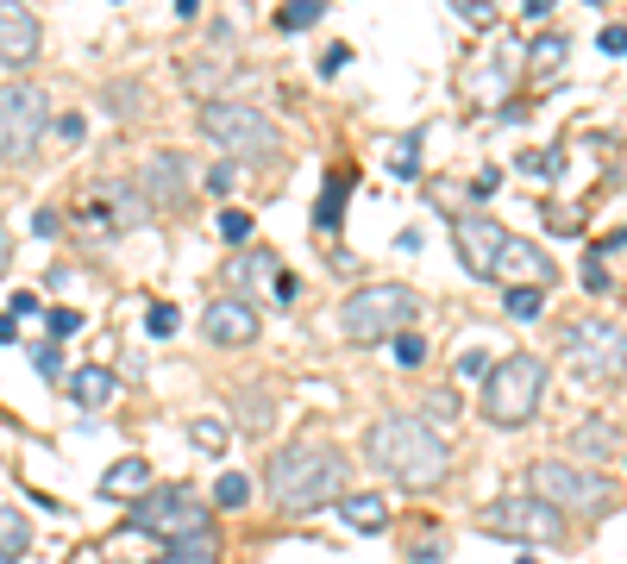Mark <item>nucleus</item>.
<instances>
[{
	"instance_id": "nucleus-1",
	"label": "nucleus",
	"mask_w": 627,
	"mask_h": 564,
	"mask_svg": "<svg viewBox=\"0 0 627 564\" xmlns=\"http://www.w3.org/2000/svg\"><path fill=\"white\" fill-rule=\"evenodd\" d=\"M364 458L402 489H433L452 470V445L439 427H427V414H383L364 433Z\"/></svg>"
},
{
	"instance_id": "nucleus-2",
	"label": "nucleus",
	"mask_w": 627,
	"mask_h": 564,
	"mask_svg": "<svg viewBox=\"0 0 627 564\" xmlns=\"http://www.w3.org/2000/svg\"><path fill=\"white\" fill-rule=\"evenodd\" d=\"M264 489L276 514H314L345 496V452L327 439H295V445H276L270 464H264Z\"/></svg>"
},
{
	"instance_id": "nucleus-3",
	"label": "nucleus",
	"mask_w": 627,
	"mask_h": 564,
	"mask_svg": "<svg viewBox=\"0 0 627 564\" xmlns=\"http://www.w3.org/2000/svg\"><path fill=\"white\" fill-rule=\"evenodd\" d=\"M546 402V358L533 351H508L483 370V389H477V408L490 427H527Z\"/></svg>"
},
{
	"instance_id": "nucleus-4",
	"label": "nucleus",
	"mask_w": 627,
	"mask_h": 564,
	"mask_svg": "<svg viewBox=\"0 0 627 564\" xmlns=\"http://www.w3.org/2000/svg\"><path fill=\"white\" fill-rule=\"evenodd\" d=\"M527 496H540L546 508L577 514V521H602V514L621 508V489L590 464H571V458H540L527 470Z\"/></svg>"
},
{
	"instance_id": "nucleus-5",
	"label": "nucleus",
	"mask_w": 627,
	"mask_h": 564,
	"mask_svg": "<svg viewBox=\"0 0 627 564\" xmlns=\"http://www.w3.org/2000/svg\"><path fill=\"white\" fill-rule=\"evenodd\" d=\"M201 138L220 145L226 163H258V170H276V163H283V138H276V126L258 107H245V101H220V94L201 101Z\"/></svg>"
},
{
	"instance_id": "nucleus-6",
	"label": "nucleus",
	"mask_w": 627,
	"mask_h": 564,
	"mask_svg": "<svg viewBox=\"0 0 627 564\" xmlns=\"http://www.w3.org/2000/svg\"><path fill=\"white\" fill-rule=\"evenodd\" d=\"M414 320H421V295H414L408 282H364L358 295H345L339 333L352 345H383V339L408 333Z\"/></svg>"
},
{
	"instance_id": "nucleus-7",
	"label": "nucleus",
	"mask_w": 627,
	"mask_h": 564,
	"mask_svg": "<svg viewBox=\"0 0 627 564\" xmlns=\"http://www.w3.org/2000/svg\"><path fill=\"white\" fill-rule=\"evenodd\" d=\"M565 358L584 383H627V326L609 314H577L565 326Z\"/></svg>"
},
{
	"instance_id": "nucleus-8",
	"label": "nucleus",
	"mask_w": 627,
	"mask_h": 564,
	"mask_svg": "<svg viewBox=\"0 0 627 564\" xmlns=\"http://www.w3.org/2000/svg\"><path fill=\"white\" fill-rule=\"evenodd\" d=\"M44 132H51V94H44L38 82H7L0 88V170L32 163Z\"/></svg>"
},
{
	"instance_id": "nucleus-9",
	"label": "nucleus",
	"mask_w": 627,
	"mask_h": 564,
	"mask_svg": "<svg viewBox=\"0 0 627 564\" xmlns=\"http://www.w3.org/2000/svg\"><path fill=\"white\" fill-rule=\"evenodd\" d=\"M126 527L138 533H157L170 546V539H195V533H214V514H207L201 496H189V489H145L132 508H126Z\"/></svg>"
},
{
	"instance_id": "nucleus-10",
	"label": "nucleus",
	"mask_w": 627,
	"mask_h": 564,
	"mask_svg": "<svg viewBox=\"0 0 627 564\" xmlns=\"http://www.w3.org/2000/svg\"><path fill=\"white\" fill-rule=\"evenodd\" d=\"M477 527L496 533V539H521V546H559L565 539V514L521 489V496H496L490 508H477Z\"/></svg>"
},
{
	"instance_id": "nucleus-11",
	"label": "nucleus",
	"mask_w": 627,
	"mask_h": 564,
	"mask_svg": "<svg viewBox=\"0 0 627 564\" xmlns=\"http://www.w3.org/2000/svg\"><path fill=\"white\" fill-rule=\"evenodd\" d=\"M189 182H195V170H189V157L182 151H157V157H145V170H138V201L151 207V214H170V207H189Z\"/></svg>"
},
{
	"instance_id": "nucleus-12",
	"label": "nucleus",
	"mask_w": 627,
	"mask_h": 564,
	"mask_svg": "<svg viewBox=\"0 0 627 564\" xmlns=\"http://www.w3.org/2000/svg\"><path fill=\"white\" fill-rule=\"evenodd\" d=\"M452 245H458V264L477 282H496V257L508 245V226H496L490 214H452Z\"/></svg>"
},
{
	"instance_id": "nucleus-13",
	"label": "nucleus",
	"mask_w": 627,
	"mask_h": 564,
	"mask_svg": "<svg viewBox=\"0 0 627 564\" xmlns=\"http://www.w3.org/2000/svg\"><path fill=\"white\" fill-rule=\"evenodd\" d=\"M258 308L239 295H220V301H207V314H201V339L207 345H220V351H245V345H258Z\"/></svg>"
},
{
	"instance_id": "nucleus-14",
	"label": "nucleus",
	"mask_w": 627,
	"mask_h": 564,
	"mask_svg": "<svg viewBox=\"0 0 627 564\" xmlns=\"http://www.w3.org/2000/svg\"><path fill=\"white\" fill-rule=\"evenodd\" d=\"M44 51V26L26 0H0V69H26Z\"/></svg>"
},
{
	"instance_id": "nucleus-15",
	"label": "nucleus",
	"mask_w": 627,
	"mask_h": 564,
	"mask_svg": "<svg viewBox=\"0 0 627 564\" xmlns=\"http://www.w3.org/2000/svg\"><path fill=\"white\" fill-rule=\"evenodd\" d=\"M226 282H232V295L239 301H276V282H283V257H276L270 245H245L239 257L226 264Z\"/></svg>"
},
{
	"instance_id": "nucleus-16",
	"label": "nucleus",
	"mask_w": 627,
	"mask_h": 564,
	"mask_svg": "<svg viewBox=\"0 0 627 564\" xmlns=\"http://www.w3.org/2000/svg\"><path fill=\"white\" fill-rule=\"evenodd\" d=\"M502 276H515L508 289H546L552 282V257L540 251V245H527V239H515L508 232V245H502V257H496V282Z\"/></svg>"
},
{
	"instance_id": "nucleus-17",
	"label": "nucleus",
	"mask_w": 627,
	"mask_h": 564,
	"mask_svg": "<svg viewBox=\"0 0 627 564\" xmlns=\"http://www.w3.org/2000/svg\"><path fill=\"white\" fill-rule=\"evenodd\" d=\"M565 445H571V464H602V458H615V452H627V439H621V427L615 420H602V414H590V420H577V427L565 433Z\"/></svg>"
},
{
	"instance_id": "nucleus-18",
	"label": "nucleus",
	"mask_w": 627,
	"mask_h": 564,
	"mask_svg": "<svg viewBox=\"0 0 627 564\" xmlns=\"http://www.w3.org/2000/svg\"><path fill=\"white\" fill-rule=\"evenodd\" d=\"M113 395H120V376H113L107 364H82L76 376H69V402L88 408V414H101Z\"/></svg>"
},
{
	"instance_id": "nucleus-19",
	"label": "nucleus",
	"mask_w": 627,
	"mask_h": 564,
	"mask_svg": "<svg viewBox=\"0 0 627 564\" xmlns=\"http://www.w3.org/2000/svg\"><path fill=\"white\" fill-rule=\"evenodd\" d=\"M145 489H151V464H145V458H120V464H107V477H101V496H107V502L145 496Z\"/></svg>"
},
{
	"instance_id": "nucleus-20",
	"label": "nucleus",
	"mask_w": 627,
	"mask_h": 564,
	"mask_svg": "<svg viewBox=\"0 0 627 564\" xmlns=\"http://www.w3.org/2000/svg\"><path fill=\"white\" fill-rule=\"evenodd\" d=\"M339 514H345V527H358V533H383V527H389V502L377 496V489H364V496H352V489H345V496H339Z\"/></svg>"
},
{
	"instance_id": "nucleus-21",
	"label": "nucleus",
	"mask_w": 627,
	"mask_h": 564,
	"mask_svg": "<svg viewBox=\"0 0 627 564\" xmlns=\"http://www.w3.org/2000/svg\"><path fill=\"white\" fill-rule=\"evenodd\" d=\"M345 188H352V170H333L327 182H320V201H314V226L327 232V239H339V220H345Z\"/></svg>"
},
{
	"instance_id": "nucleus-22",
	"label": "nucleus",
	"mask_w": 627,
	"mask_h": 564,
	"mask_svg": "<svg viewBox=\"0 0 627 564\" xmlns=\"http://www.w3.org/2000/svg\"><path fill=\"white\" fill-rule=\"evenodd\" d=\"M565 57H571V38L565 32L527 38V76H552V69H565Z\"/></svg>"
},
{
	"instance_id": "nucleus-23",
	"label": "nucleus",
	"mask_w": 627,
	"mask_h": 564,
	"mask_svg": "<svg viewBox=\"0 0 627 564\" xmlns=\"http://www.w3.org/2000/svg\"><path fill=\"white\" fill-rule=\"evenodd\" d=\"M157 564H220V539L214 533H195V539H170Z\"/></svg>"
},
{
	"instance_id": "nucleus-24",
	"label": "nucleus",
	"mask_w": 627,
	"mask_h": 564,
	"mask_svg": "<svg viewBox=\"0 0 627 564\" xmlns=\"http://www.w3.org/2000/svg\"><path fill=\"white\" fill-rule=\"evenodd\" d=\"M189 439H195V452L220 458L226 445H232V427H226V420H214V414H201V420H189Z\"/></svg>"
},
{
	"instance_id": "nucleus-25",
	"label": "nucleus",
	"mask_w": 627,
	"mask_h": 564,
	"mask_svg": "<svg viewBox=\"0 0 627 564\" xmlns=\"http://www.w3.org/2000/svg\"><path fill=\"white\" fill-rule=\"evenodd\" d=\"M320 13H327V0H283V7H276V26L283 32H308Z\"/></svg>"
},
{
	"instance_id": "nucleus-26",
	"label": "nucleus",
	"mask_w": 627,
	"mask_h": 564,
	"mask_svg": "<svg viewBox=\"0 0 627 564\" xmlns=\"http://www.w3.org/2000/svg\"><path fill=\"white\" fill-rule=\"evenodd\" d=\"M502 314L508 320H540L546 314V289H502Z\"/></svg>"
},
{
	"instance_id": "nucleus-27",
	"label": "nucleus",
	"mask_w": 627,
	"mask_h": 564,
	"mask_svg": "<svg viewBox=\"0 0 627 564\" xmlns=\"http://www.w3.org/2000/svg\"><path fill=\"white\" fill-rule=\"evenodd\" d=\"M26 546H32V527H26V514H19V508H0V552H7V558H19Z\"/></svg>"
},
{
	"instance_id": "nucleus-28",
	"label": "nucleus",
	"mask_w": 627,
	"mask_h": 564,
	"mask_svg": "<svg viewBox=\"0 0 627 564\" xmlns=\"http://www.w3.org/2000/svg\"><path fill=\"white\" fill-rule=\"evenodd\" d=\"M270 414H276L270 389H239V420H245L251 433H264V427H270Z\"/></svg>"
},
{
	"instance_id": "nucleus-29",
	"label": "nucleus",
	"mask_w": 627,
	"mask_h": 564,
	"mask_svg": "<svg viewBox=\"0 0 627 564\" xmlns=\"http://www.w3.org/2000/svg\"><path fill=\"white\" fill-rule=\"evenodd\" d=\"M408 564H446V533H439V527L414 533V546H408Z\"/></svg>"
},
{
	"instance_id": "nucleus-30",
	"label": "nucleus",
	"mask_w": 627,
	"mask_h": 564,
	"mask_svg": "<svg viewBox=\"0 0 627 564\" xmlns=\"http://www.w3.org/2000/svg\"><path fill=\"white\" fill-rule=\"evenodd\" d=\"M214 502H220V508H245V502H251V483L239 477V470H220V483H214Z\"/></svg>"
},
{
	"instance_id": "nucleus-31",
	"label": "nucleus",
	"mask_w": 627,
	"mask_h": 564,
	"mask_svg": "<svg viewBox=\"0 0 627 564\" xmlns=\"http://www.w3.org/2000/svg\"><path fill=\"white\" fill-rule=\"evenodd\" d=\"M559 163H565V151H521L515 170L521 176H559Z\"/></svg>"
},
{
	"instance_id": "nucleus-32",
	"label": "nucleus",
	"mask_w": 627,
	"mask_h": 564,
	"mask_svg": "<svg viewBox=\"0 0 627 564\" xmlns=\"http://www.w3.org/2000/svg\"><path fill=\"white\" fill-rule=\"evenodd\" d=\"M220 239L226 245H245L251 239V214H245V207H220Z\"/></svg>"
},
{
	"instance_id": "nucleus-33",
	"label": "nucleus",
	"mask_w": 627,
	"mask_h": 564,
	"mask_svg": "<svg viewBox=\"0 0 627 564\" xmlns=\"http://www.w3.org/2000/svg\"><path fill=\"white\" fill-rule=\"evenodd\" d=\"M396 364H402V370H414V364H427V339H421V333H414V326H408V333H396Z\"/></svg>"
},
{
	"instance_id": "nucleus-34",
	"label": "nucleus",
	"mask_w": 627,
	"mask_h": 564,
	"mask_svg": "<svg viewBox=\"0 0 627 564\" xmlns=\"http://www.w3.org/2000/svg\"><path fill=\"white\" fill-rule=\"evenodd\" d=\"M414 145H421V138H396V151H389V170H396V176H414V170H421V151H414Z\"/></svg>"
},
{
	"instance_id": "nucleus-35",
	"label": "nucleus",
	"mask_w": 627,
	"mask_h": 564,
	"mask_svg": "<svg viewBox=\"0 0 627 564\" xmlns=\"http://www.w3.org/2000/svg\"><path fill=\"white\" fill-rule=\"evenodd\" d=\"M176 326H182V314L170 308V301H157V308L145 314V333H151V339H170V333H176Z\"/></svg>"
},
{
	"instance_id": "nucleus-36",
	"label": "nucleus",
	"mask_w": 627,
	"mask_h": 564,
	"mask_svg": "<svg viewBox=\"0 0 627 564\" xmlns=\"http://www.w3.org/2000/svg\"><path fill=\"white\" fill-rule=\"evenodd\" d=\"M32 364H38V376H63V345H57V339L32 345Z\"/></svg>"
},
{
	"instance_id": "nucleus-37",
	"label": "nucleus",
	"mask_w": 627,
	"mask_h": 564,
	"mask_svg": "<svg viewBox=\"0 0 627 564\" xmlns=\"http://www.w3.org/2000/svg\"><path fill=\"white\" fill-rule=\"evenodd\" d=\"M82 333V314L76 308H51V339L63 345V339H76Z\"/></svg>"
},
{
	"instance_id": "nucleus-38",
	"label": "nucleus",
	"mask_w": 627,
	"mask_h": 564,
	"mask_svg": "<svg viewBox=\"0 0 627 564\" xmlns=\"http://www.w3.org/2000/svg\"><path fill=\"white\" fill-rule=\"evenodd\" d=\"M232 182H239V163H214V170H207V195H232Z\"/></svg>"
},
{
	"instance_id": "nucleus-39",
	"label": "nucleus",
	"mask_w": 627,
	"mask_h": 564,
	"mask_svg": "<svg viewBox=\"0 0 627 564\" xmlns=\"http://www.w3.org/2000/svg\"><path fill=\"white\" fill-rule=\"evenodd\" d=\"M107 107L113 113H138V82H113L107 88Z\"/></svg>"
},
{
	"instance_id": "nucleus-40",
	"label": "nucleus",
	"mask_w": 627,
	"mask_h": 564,
	"mask_svg": "<svg viewBox=\"0 0 627 564\" xmlns=\"http://www.w3.org/2000/svg\"><path fill=\"white\" fill-rule=\"evenodd\" d=\"M427 408H433L439 420H452V414H458L464 402H458V389H433V395H427Z\"/></svg>"
},
{
	"instance_id": "nucleus-41",
	"label": "nucleus",
	"mask_w": 627,
	"mask_h": 564,
	"mask_svg": "<svg viewBox=\"0 0 627 564\" xmlns=\"http://www.w3.org/2000/svg\"><path fill=\"white\" fill-rule=\"evenodd\" d=\"M458 13L471 19V26H490V19H496V7H490V0H458Z\"/></svg>"
},
{
	"instance_id": "nucleus-42",
	"label": "nucleus",
	"mask_w": 627,
	"mask_h": 564,
	"mask_svg": "<svg viewBox=\"0 0 627 564\" xmlns=\"http://www.w3.org/2000/svg\"><path fill=\"white\" fill-rule=\"evenodd\" d=\"M602 51H609V57H627V26H602Z\"/></svg>"
},
{
	"instance_id": "nucleus-43",
	"label": "nucleus",
	"mask_w": 627,
	"mask_h": 564,
	"mask_svg": "<svg viewBox=\"0 0 627 564\" xmlns=\"http://www.w3.org/2000/svg\"><path fill=\"white\" fill-rule=\"evenodd\" d=\"M458 370H464V376H483V370H490V351H483V345H477V351H464Z\"/></svg>"
},
{
	"instance_id": "nucleus-44",
	"label": "nucleus",
	"mask_w": 627,
	"mask_h": 564,
	"mask_svg": "<svg viewBox=\"0 0 627 564\" xmlns=\"http://www.w3.org/2000/svg\"><path fill=\"white\" fill-rule=\"evenodd\" d=\"M57 132L69 138V145H82V132H88V120H82V113H63V120H57Z\"/></svg>"
},
{
	"instance_id": "nucleus-45",
	"label": "nucleus",
	"mask_w": 627,
	"mask_h": 564,
	"mask_svg": "<svg viewBox=\"0 0 627 564\" xmlns=\"http://www.w3.org/2000/svg\"><path fill=\"white\" fill-rule=\"evenodd\" d=\"M345 63H352V51H345V44H333V51H327V57H320V76H339V69H345Z\"/></svg>"
},
{
	"instance_id": "nucleus-46",
	"label": "nucleus",
	"mask_w": 627,
	"mask_h": 564,
	"mask_svg": "<svg viewBox=\"0 0 627 564\" xmlns=\"http://www.w3.org/2000/svg\"><path fill=\"white\" fill-rule=\"evenodd\" d=\"M13 270V232H7V220H0V276Z\"/></svg>"
},
{
	"instance_id": "nucleus-47",
	"label": "nucleus",
	"mask_w": 627,
	"mask_h": 564,
	"mask_svg": "<svg viewBox=\"0 0 627 564\" xmlns=\"http://www.w3.org/2000/svg\"><path fill=\"white\" fill-rule=\"evenodd\" d=\"M32 232H38V239H51V232H57V214H51V207H38V220H32Z\"/></svg>"
},
{
	"instance_id": "nucleus-48",
	"label": "nucleus",
	"mask_w": 627,
	"mask_h": 564,
	"mask_svg": "<svg viewBox=\"0 0 627 564\" xmlns=\"http://www.w3.org/2000/svg\"><path fill=\"white\" fill-rule=\"evenodd\" d=\"M552 7H559V0H521V13H527V19H546Z\"/></svg>"
},
{
	"instance_id": "nucleus-49",
	"label": "nucleus",
	"mask_w": 627,
	"mask_h": 564,
	"mask_svg": "<svg viewBox=\"0 0 627 564\" xmlns=\"http://www.w3.org/2000/svg\"><path fill=\"white\" fill-rule=\"evenodd\" d=\"M19 339V326H13V314H0V345H13Z\"/></svg>"
},
{
	"instance_id": "nucleus-50",
	"label": "nucleus",
	"mask_w": 627,
	"mask_h": 564,
	"mask_svg": "<svg viewBox=\"0 0 627 564\" xmlns=\"http://www.w3.org/2000/svg\"><path fill=\"white\" fill-rule=\"evenodd\" d=\"M201 13V0H176V19H195Z\"/></svg>"
},
{
	"instance_id": "nucleus-51",
	"label": "nucleus",
	"mask_w": 627,
	"mask_h": 564,
	"mask_svg": "<svg viewBox=\"0 0 627 564\" xmlns=\"http://www.w3.org/2000/svg\"><path fill=\"white\" fill-rule=\"evenodd\" d=\"M0 564H26V558H7V552H0Z\"/></svg>"
},
{
	"instance_id": "nucleus-52",
	"label": "nucleus",
	"mask_w": 627,
	"mask_h": 564,
	"mask_svg": "<svg viewBox=\"0 0 627 564\" xmlns=\"http://www.w3.org/2000/svg\"><path fill=\"white\" fill-rule=\"evenodd\" d=\"M515 564H540V558H527V552H521V558H515Z\"/></svg>"
},
{
	"instance_id": "nucleus-53",
	"label": "nucleus",
	"mask_w": 627,
	"mask_h": 564,
	"mask_svg": "<svg viewBox=\"0 0 627 564\" xmlns=\"http://www.w3.org/2000/svg\"><path fill=\"white\" fill-rule=\"evenodd\" d=\"M590 7H602V0H590Z\"/></svg>"
}]
</instances>
